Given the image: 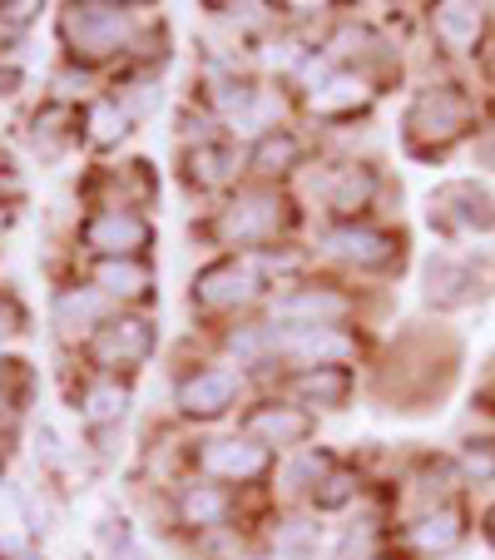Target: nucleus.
<instances>
[{
	"label": "nucleus",
	"mask_w": 495,
	"mask_h": 560,
	"mask_svg": "<svg viewBox=\"0 0 495 560\" xmlns=\"http://www.w3.org/2000/svg\"><path fill=\"white\" fill-rule=\"evenodd\" d=\"M119 31H125V15H119L115 5H80V11L70 15V35L80 40V50H90V55L115 50Z\"/></svg>",
	"instance_id": "1"
},
{
	"label": "nucleus",
	"mask_w": 495,
	"mask_h": 560,
	"mask_svg": "<svg viewBox=\"0 0 495 560\" xmlns=\"http://www.w3.org/2000/svg\"><path fill=\"white\" fill-rule=\"evenodd\" d=\"M465 125V100H456L451 90H436V95H426L422 105H416V115H411V129H426V135H461Z\"/></svg>",
	"instance_id": "2"
},
{
	"label": "nucleus",
	"mask_w": 495,
	"mask_h": 560,
	"mask_svg": "<svg viewBox=\"0 0 495 560\" xmlns=\"http://www.w3.org/2000/svg\"><path fill=\"white\" fill-rule=\"evenodd\" d=\"M243 298H254V273L238 264H223V268H209L199 278V303L209 307H228V303H243Z\"/></svg>",
	"instance_id": "3"
},
{
	"label": "nucleus",
	"mask_w": 495,
	"mask_h": 560,
	"mask_svg": "<svg viewBox=\"0 0 495 560\" xmlns=\"http://www.w3.org/2000/svg\"><path fill=\"white\" fill-rule=\"evenodd\" d=\"M233 387H238V382L228 377V372H199V377L189 382V387H184V397L179 402L189 407V412H223V407L233 402Z\"/></svg>",
	"instance_id": "4"
},
{
	"label": "nucleus",
	"mask_w": 495,
	"mask_h": 560,
	"mask_svg": "<svg viewBox=\"0 0 495 560\" xmlns=\"http://www.w3.org/2000/svg\"><path fill=\"white\" fill-rule=\"evenodd\" d=\"M95 248H109V254H129V248H144L149 229L134 219V213H105V219L90 229Z\"/></svg>",
	"instance_id": "5"
},
{
	"label": "nucleus",
	"mask_w": 495,
	"mask_h": 560,
	"mask_svg": "<svg viewBox=\"0 0 495 560\" xmlns=\"http://www.w3.org/2000/svg\"><path fill=\"white\" fill-rule=\"evenodd\" d=\"M273 348L283 352H297V358H347V338H338V332L327 328H297V332H283V338H273Z\"/></svg>",
	"instance_id": "6"
},
{
	"label": "nucleus",
	"mask_w": 495,
	"mask_h": 560,
	"mask_svg": "<svg viewBox=\"0 0 495 560\" xmlns=\"http://www.w3.org/2000/svg\"><path fill=\"white\" fill-rule=\"evenodd\" d=\"M203 462H209V471H219V476H254L258 466H263V452L248 442H213Z\"/></svg>",
	"instance_id": "7"
},
{
	"label": "nucleus",
	"mask_w": 495,
	"mask_h": 560,
	"mask_svg": "<svg viewBox=\"0 0 495 560\" xmlns=\"http://www.w3.org/2000/svg\"><path fill=\"white\" fill-rule=\"evenodd\" d=\"M273 223H278V203L268 199V194H254V199L233 203V213H228V233H233V238H254V233L273 229Z\"/></svg>",
	"instance_id": "8"
},
{
	"label": "nucleus",
	"mask_w": 495,
	"mask_h": 560,
	"mask_svg": "<svg viewBox=\"0 0 495 560\" xmlns=\"http://www.w3.org/2000/svg\"><path fill=\"white\" fill-rule=\"evenodd\" d=\"M327 248H332L338 258H347V264H381V258H387V238H381V233H367V229L332 233Z\"/></svg>",
	"instance_id": "9"
},
{
	"label": "nucleus",
	"mask_w": 495,
	"mask_h": 560,
	"mask_svg": "<svg viewBox=\"0 0 495 560\" xmlns=\"http://www.w3.org/2000/svg\"><path fill=\"white\" fill-rule=\"evenodd\" d=\"M411 540L422 550H432V556H446L451 546H461V516L456 511H432L422 526L411 530Z\"/></svg>",
	"instance_id": "10"
},
{
	"label": "nucleus",
	"mask_w": 495,
	"mask_h": 560,
	"mask_svg": "<svg viewBox=\"0 0 495 560\" xmlns=\"http://www.w3.org/2000/svg\"><path fill=\"white\" fill-rule=\"evenodd\" d=\"M149 352V328L144 323H115V328L99 338V358L105 362H129V358H144Z\"/></svg>",
	"instance_id": "11"
},
{
	"label": "nucleus",
	"mask_w": 495,
	"mask_h": 560,
	"mask_svg": "<svg viewBox=\"0 0 495 560\" xmlns=\"http://www.w3.org/2000/svg\"><path fill=\"white\" fill-rule=\"evenodd\" d=\"M436 31H441V40L451 45V50H465V45H475L481 15H475L471 5H441V15H436Z\"/></svg>",
	"instance_id": "12"
},
{
	"label": "nucleus",
	"mask_w": 495,
	"mask_h": 560,
	"mask_svg": "<svg viewBox=\"0 0 495 560\" xmlns=\"http://www.w3.org/2000/svg\"><path fill=\"white\" fill-rule=\"evenodd\" d=\"M278 313L283 317H342L347 303H342L338 293H297V298H287V303H278Z\"/></svg>",
	"instance_id": "13"
},
{
	"label": "nucleus",
	"mask_w": 495,
	"mask_h": 560,
	"mask_svg": "<svg viewBox=\"0 0 495 560\" xmlns=\"http://www.w3.org/2000/svg\"><path fill=\"white\" fill-rule=\"evenodd\" d=\"M99 283H105L109 293H119V298H134V293H144L149 273L144 268H134V264H105L99 268Z\"/></svg>",
	"instance_id": "14"
},
{
	"label": "nucleus",
	"mask_w": 495,
	"mask_h": 560,
	"mask_svg": "<svg viewBox=\"0 0 495 560\" xmlns=\"http://www.w3.org/2000/svg\"><path fill=\"white\" fill-rule=\"evenodd\" d=\"M254 432L278 436V442H297V436L307 432V422H303V417H293V412H258L254 417Z\"/></svg>",
	"instance_id": "15"
},
{
	"label": "nucleus",
	"mask_w": 495,
	"mask_h": 560,
	"mask_svg": "<svg viewBox=\"0 0 495 560\" xmlns=\"http://www.w3.org/2000/svg\"><path fill=\"white\" fill-rule=\"evenodd\" d=\"M184 511H189L193 521H223V497L219 491H209V487H199V491H189V501H184Z\"/></svg>",
	"instance_id": "16"
},
{
	"label": "nucleus",
	"mask_w": 495,
	"mask_h": 560,
	"mask_svg": "<svg viewBox=\"0 0 495 560\" xmlns=\"http://www.w3.org/2000/svg\"><path fill=\"white\" fill-rule=\"evenodd\" d=\"M119 412H125V392L119 387L90 392V417H95V422H109V417H119Z\"/></svg>",
	"instance_id": "17"
},
{
	"label": "nucleus",
	"mask_w": 495,
	"mask_h": 560,
	"mask_svg": "<svg viewBox=\"0 0 495 560\" xmlns=\"http://www.w3.org/2000/svg\"><path fill=\"white\" fill-rule=\"evenodd\" d=\"M465 471L471 476H495V442H471V452H465Z\"/></svg>",
	"instance_id": "18"
},
{
	"label": "nucleus",
	"mask_w": 495,
	"mask_h": 560,
	"mask_svg": "<svg viewBox=\"0 0 495 560\" xmlns=\"http://www.w3.org/2000/svg\"><path fill=\"white\" fill-rule=\"evenodd\" d=\"M85 317H95V298H80V293L60 298V323H64V332H74L70 323H85Z\"/></svg>",
	"instance_id": "19"
},
{
	"label": "nucleus",
	"mask_w": 495,
	"mask_h": 560,
	"mask_svg": "<svg viewBox=\"0 0 495 560\" xmlns=\"http://www.w3.org/2000/svg\"><path fill=\"white\" fill-rule=\"evenodd\" d=\"M303 392H313V397H338V392H342V377H338V372H317V377L303 382Z\"/></svg>",
	"instance_id": "20"
},
{
	"label": "nucleus",
	"mask_w": 495,
	"mask_h": 560,
	"mask_svg": "<svg viewBox=\"0 0 495 560\" xmlns=\"http://www.w3.org/2000/svg\"><path fill=\"white\" fill-rule=\"evenodd\" d=\"M283 159H293V144H287V139H283V144H268L263 149V164H283Z\"/></svg>",
	"instance_id": "21"
},
{
	"label": "nucleus",
	"mask_w": 495,
	"mask_h": 560,
	"mask_svg": "<svg viewBox=\"0 0 495 560\" xmlns=\"http://www.w3.org/2000/svg\"><path fill=\"white\" fill-rule=\"evenodd\" d=\"M485 536H491V546H495V506L485 511Z\"/></svg>",
	"instance_id": "22"
},
{
	"label": "nucleus",
	"mask_w": 495,
	"mask_h": 560,
	"mask_svg": "<svg viewBox=\"0 0 495 560\" xmlns=\"http://www.w3.org/2000/svg\"><path fill=\"white\" fill-rule=\"evenodd\" d=\"M273 560H293V550H278V556Z\"/></svg>",
	"instance_id": "23"
},
{
	"label": "nucleus",
	"mask_w": 495,
	"mask_h": 560,
	"mask_svg": "<svg viewBox=\"0 0 495 560\" xmlns=\"http://www.w3.org/2000/svg\"><path fill=\"white\" fill-rule=\"evenodd\" d=\"M491 70H495V60H491Z\"/></svg>",
	"instance_id": "24"
}]
</instances>
